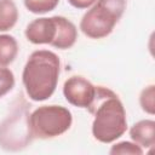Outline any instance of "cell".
I'll list each match as a JSON object with an SVG mask.
<instances>
[{"mask_svg":"<svg viewBox=\"0 0 155 155\" xmlns=\"http://www.w3.org/2000/svg\"><path fill=\"white\" fill-rule=\"evenodd\" d=\"M87 110L94 116L92 134L98 142L111 143L126 132V110L119 96L110 88L96 86L94 99Z\"/></svg>","mask_w":155,"mask_h":155,"instance_id":"obj_1","label":"cell"},{"mask_svg":"<svg viewBox=\"0 0 155 155\" xmlns=\"http://www.w3.org/2000/svg\"><path fill=\"white\" fill-rule=\"evenodd\" d=\"M61 73L59 57L48 50L34 51L22 73L27 96L34 102L48 99L56 91Z\"/></svg>","mask_w":155,"mask_h":155,"instance_id":"obj_2","label":"cell"},{"mask_svg":"<svg viewBox=\"0 0 155 155\" xmlns=\"http://www.w3.org/2000/svg\"><path fill=\"white\" fill-rule=\"evenodd\" d=\"M126 0H96L80 21L81 31L90 39H103L124 15Z\"/></svg>","mask_w":155,"mask_h":155,"instance_id":"obj_3","label":"cell"},{"mask_svg":"<svg viewBox=\"0 0 155 155\" xmlns=\"http://www.w3.org/2000/svg\"><path fill=\"white\" fill-rule=\"evenodd\" d=\"M73 124L70 110L62 105H42L29 114L33 138L50 139L65 133Z\"/></svg>","mask_w":155,"mask_h":155,"instance_id":"obj_4","label":"cell"},{"mask_svg":"<svg viewBox=\"0 0 155 155\" xmlns=\"http://www.w3.org/2000/svg\"><path fill=\"white\" fill-rule=\"evenodd\" d=\"M33 139L29 127V113L27 104L15 105L8 117L0 125V147L8 151L24 149Z\"/></svg>","mask_w":155,"mask_h":155,"instance_id":"obj_5","label":"cell"},{"mask_svg":"<svg viewBox=\"0 0 155 155\" xmlns=\"http://www.w3.org/2000/svg\"><path fill=\"white\" fill-rule=\"evenodd\" d=\"M63 94L71 105L87 109L94 99L96 86L84 76L74 75L64 81Z\"/></svg>","mask_w":155,"mask_h":155,"instance_id":"obj_6","label":"cell"},{"mask_svg":"<svg viewBox=\"0 0 155 155\" xmlns=\"http://www.w3.org/2000/svg\"><path fill=\"white\" fill-rule=\"evenodd\" d=\"M58 29L57 16L41 17L31 21L25 28V38L29 42L35 45H51L56 39Z\"/></svg>","mask_w":155,"mask_h":155,"instance_id":"obj_7","label":"cell"},{"mask_svg":"<svg viewBox=\"0 0 155 155\" xmlns=\"http://www.w3.org/2000/svg\"><path fill=\"white\" fill-rule=\"evenodd\" d=\"M130 137L140 148L151 149L155 144V121L145 119L133 124L130 128Z\"/></svg>","mask_w":155,"mask_h":155,"instance_id":"obj_8","label":"cell"},{"mask_svg":"<svg viewBox=\"0 0 155 155\" xmlns=\"http://www.w3.org/2000/svg\"><path fill=\"white\" fill-rule=\"evenodd\" d=\"M58 29L57 35L51 46L59 50H68L74 46L78 39V29L73 22L63 16H57Z\"/></svg>","mask_w":155,"mask_h":155,"instance_id":"obj_9","label":"cell"},{"mask_svg":"<svg viewBox=\"0 0 155 155\" xmlns=\"http://www.w3.org/2000/svg\"><path fill=\"white\" fill-rule=\"evenodd\" d=\"M18 54V42L8 34H0V67L10 65Z\"/></svg>","mask_w":155,"mask_h":155,"instance_id":"obj_10","label":"cell"},{"mask_svg":"<svg viewBox=\"0 0 155 155\" xmlns=\"http://www.w3.org/2000/svg\"><path fill=\"white\" fill-rule=\"evenodd\" d=\"M18 19V8L13 0H0V31L15 27Z\"/></svg>","mask_w":155,"mask_h":155,"instance_id":"obj_11","label":"cell"},{"mask_svg":"<svg viewBox=\"0 0 155 155\" xmlns=\"http://www.w3.org/2000/svg\"><path fill=\"white\" fill-rule=\"evenodd\" d=\"M23 2L29 12L35 15H42L54 10L59 0H23Z\"/></svg>","mask_w":155,"mask_h":155,"instance_id":"obj_12","label":"cell"},{"mask_svg":"<svg viewBox=\"0 0 155 155\" xmlns=\"http://www.w3.org/2000/svg\"><path fill=\"white\" fill-rule=\"evenodd\" d=\"M139 104L143 111L149 115H154L155 113V86L149 85L142 90L139 94Z\"/></svg>","mask_w":155,"mask_h":155,"instance_id":"obj_13","label":"cell"},{"mask_svg":"<svg viewBox=\"0 0 155 155\" xmlns=\"http://www.w3.org/2000/svg\"><path fill=\"white\" fill-rule=\"evenodd\" d=\"M109 153L111 155H142L143 154V148H140L138 144L134 142H119L114 144Z\"/></svg>","mask_w":155,"mask_h":155,"instance_id":"obj_14","label":"cell"},{"mask_svg":"<svg viewBox=\"0 0 155 155\" xmlns=\"http://www.w3.org/2000/svg\"><path fill=\"white\" fill-rule=\"evenodd\" d=\"M15 86V75L6 67H0V98L7 94Z\"/></svg>","mask_w":155,"mask_h":155,"instance_id":"obj_15","label":"cell"},{"mask_svg":"<svg viewBox=\"0 0 155 155\" xmlns=\"http://www.w3.org/2000/svg\"><path fill=\"white\" fill-rule=\"evenodd\" d=\"M68 2L75 7V8H79V10H84V8H88L91 7L96 0H68Z\"/></svg>","mask_w":155,"mask_h":155,"instance_id":"obj_16","label":"cell"}]
</instances>
